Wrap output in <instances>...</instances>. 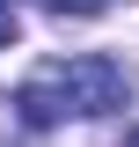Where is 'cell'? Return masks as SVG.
Instances as JSON below:
<instances>
[{
    "instance_id": "1",
    "label": "cell",
    "mask_w": 139,
    "mask_h": 147,
    "mask_svg": "<svg viewBox=\"0 0 139 147\" xmlns=\"http://www.w3.org/2000/svg\"><path fill=\"white\" fill-rule=\"evenodd\" d=\"M132 103V66L110 52H66V59H37L15 88V110L37 132L66 125V118H110Z\"/></svg>"
},
{
    "instance_id": "2",
    "label": "cell",
    "mask_w": 139,
    "mask_h": 147,
    "mask_svg": "<svg viewBox=\"0 0 139 147\" xmlns=\"http://www.w3.org/2000/svg\"><path fill=\"white\" fill-rule=\"evenodd\" d=\"M29 132H37V125L7 103V96H0V147H29Z\"/></svg>"
},
{
    "instance_id": "3",
    "label": "cell",
    "mask_w": 139,
    "mask_h": 147,
    "mask_svg": "<svg viewBox=\"0 0 139 147\" xmlns=\"http://www.w3.org/2000/svg\"><path fill=\"white\" fill-rule=\"evenodd\" d=\"M51 15H73V22H95V15H110V0H44Z\"/></svg>"
},
{
    "instance_id": "4",
    "label": "cell",
    "mask_w": 139,
    "mask_h": 147,
    "mask_svg": "<svg viewBox=\"0 0 139 147\" xmlns=\"http://www.w3.org/2000/svg\"><path fill=\"white\" fill-rule=\"evenodd\" d=\"M15 30H22V15H15V0H0V44H15Z\"/></svg>"
},
{
    "instance_id": "5",
    "label": "cell",
    "mask_w": 139,
    "mask_h": 147,
    "mask_svg": "<svg viewBox=\"0 0 139 147\" xmlns=\"http://www.w3.org/2000/svg\"><path fill=\"white\" fill-rule=\"evenodd\" d=\"M117 147H139V125H132V132H124V140H117Z\"/></svg>"
}]
</instances>
